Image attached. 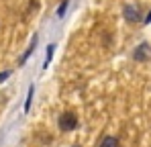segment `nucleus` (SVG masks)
Instances as JSON below:
<instances>
[{
	"label": "nucleus",
	"instance_id": "obj_8",
	"mask_svg": "<svg viewBox=\"0 0 151 147\" xmlns=\"http://www.w3.org/2000/svg\"><path fill=\"white\" fill-rule=\"evenodd\" d=\"M31 98H33V86L29 88V96H27V102H25V110L31 108Z\"/></svg>",
	"mask_w": 151,
	"mask_h": 147
},
{
	"label": "nucleus",
	"instance_id": "obj_7",
	"mask_svg": "<svg viewBox=\"0 0 151 147\" xmlns=\"http://www.w3.org/2000/svg\"><path fill=\"white\" fill-rule=\"evenodd\" d=\"M65 8H68V0H63V2H61V6L57 8V17H63V12H65Z\"/></svg>",
	"mask_w": 151,
	"mask_h": 147
},
{
	"label": "nucleus",
	"instance_id": "obj_3",
	"mask_svg": "<svg viewBox=\"0 0 151 147\" xmlns=\"http://www.w3.org/2000/svg\"><path fill=\"white\" fill-rule=\"evenodd\" d=\"M147 57H149V45L147 43L139 45V47L135 49V53H133V59H137V61H145Z\"/></svg>",
	"mask_w": 151,
	"mask_h": 147
},
{
	"label": "nucleus",
	"instance_id": "obj_2",
	"mask_svg": "<svg viewBox=\"0 0 151 147\" xmlns=\"http://www.w3.org/2000/svg\"><path fill=\"white\" fill-rule=\"evenodd\" d=\"M123 14H125V19L129 21V23H137V21L141 19L139 8H137V6H133V4H127L125 10H123Z\"/></svg>",
	"mask_w": 151,
	"mask_h": 147
},
{
	"label": "nucleus",
	"instance_id": "obj_5",
	"mask_svg": "<svg viewBox=\"0 0 151 147\" xmlns=\"http://www.w3.org/2000/svg\"><path fill=\"white\" fill-rule=\"evenodd\" d=\"M35 45H37V37H35V39H33V41H31V47L27 49V51H25V55H23V57H21V63H25V61H27V57H29V55H31V51H33V49H35Z\"/></svg>",
	"mask_w": 151,
	"mask_h": 147
},
{
	"label": "nucleus",
	"instance_id": "obj_6",
	"mask_svg": "<svg viewBox=\"0 0 151 147\" xmlns=\"http://www.w3.org/2000/svg\"><path fill=\"white\" fill-rule=\"evenodd\" d=\"M51 57H53V45H49V47H47V57H45V66H43V68H47V66H49Z\"/></svg>",
	"mask_w": 151,
	"mask_h": 147
},
{
	"label": "nucleus",
	"instance_id": "obj_1",
	"mask_svg": "<svg viewBox=\"0 0 151 147\" xmlns=\"http://www.w3.org/2000/svg\"><path fill=\"white\" fill-rule=\"evenodd\" d=\"M76 127H78V117L74 112H63L59 117V129L61 131H74Z\"/></svg>",
	"mask_w": 151,
	"mask_h": 147
},
{
	"label": "nucleus",
	"instance_id": "obj_9",
	"mask_svg": "<svg viewBox=\"0 0 151 147\" xmlns=\"http://www.w3.org/2000/svg\"><path fill=\"white\" fill-rule=\"evenodd\" d=\"M8 76H10V72H2V74H0V82H2V80H6Z\"/></svg>",
	"mask_w": 151,
	"mask_h": 147
},
{
	"label": "nucleus",
	"instance_id": "obj_4",
	"mask_svg": "<svg viewBox=\"0 0 151 147\" xmlns=\"http://www.w3.org/2000/svg\"><path fill=\"white\" fill-rule=\"evenodd\" d=\"M98 147H119V139L112 137V135H106V137L100 141V145H98Z\"/></svg>",
	"mask_w": 151,
	"mask_h": 147
}]
</instances>
